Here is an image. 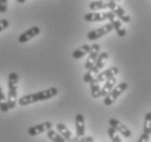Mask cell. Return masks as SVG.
Segmentation results:
<instances>
[{
  "instance_id": "16",
  "label": "cell",
  "mask_w": 151,
  "mask_h": 142,
  "mask_svg": "<svg viewBox=\"0 0 151 142\" xmlns=\"http://www.w3.org/2000/svg\"><path fill=\"white\" fill-rule=\"evenodd\" d=\"M115 86H116V78H115V77L109 79V80H106L105 82H104V85H103L102 89H101V96L105 97L111 91L113 90Z\"/></svg>"
},
{
  "instance_id": "23",
  "label": "cell",
  "mask_w": 151,
  "mask_h": 142,
  "mask_svg": "<svg viewBox=\"0 0 151 142\" xmlns=\"http://www.w3.org/2000/svg\"><path fill=\"white\" fill-rule=\"evenodd\" d=\"M9 109H10V108H9V106H8L6 96H4V92H2L1 85H0V110H1L2 113H7Z\"/></svg>"
},
{
  "instance_id": "29",
  "label": "cell",
  "mask_w": 151,
  "mask_h": 142,
  "mask_svg": "<svg viewBox=\"0 0 151 142\" xmlns=\"http://www.w3.org/2000/svg\"><path fill=\"white\" fill-rule=\"evenodd\" d=\"M17 1H18L19 4H25V1H27V0H17Z\"/></svg>"
},
{
  "instance_id": "14",
  "label": "cell",
  "mask_w": 151,
  "mask_h": 142,
  "mask_svg": "<svg viewBox=\"0 0 151 142\" xmlns=\"http://www.w3.org/2000/svg\"><path fill=\"white\" fill-rule=\"evenodd\" d=\"M56 128H57V131L60 133L61 137L66 139L68 142L77 141V136H73V133L69 130V128L66 125H64V123H57Z\"/></svg>"
},
{
  "instance_id": "6",
  "label": "cell",
  "mask_w": 151,
  "mask_h": 142,
  "mask_svg": "<svg viewBox=\"0 0 151 142\" xmlns=\"http://www.w3.org/2000/svg\"><path fill=\"white\" fill-rule=\"evenodd\" d=\"M113 30H114V29H113L112 23H107V24L101 26V27H99V29H95V30L89 32V33H88V35H87V37H88V39H89V41H95V39H98V38L103 37L104 35L109 34L110 32H112Z\"/></svg>"
},
{
  "instance_id": "4",
  "label": "cell",
  "mask_w": 151,
  "mask_h": 142,
  "mask_svg": "<svg viewBox=\"0 0 151 142\" xmlns=\"http://www.w3.org/2000/svg\"><path fill=\"white\" fill-rule=\"evenodd\" d=\"M127 87H128L127 82H122V83H119V84H117L113 90L111 91L110 93L104 97V105H105V106H111L118 97L121 96L122 94L124 93L125 91L127 90Z\"/></svg>"
},
{
  "instance_id": "2",
  "label": "cell",
  "mask_w": 151,
  "mask_h": 142,
  "mask_svg": "<svg viewBox=\"0 0 151 142\" xmlns=\"http://www.w3.org/2000/svg\"><path fill=\"white\" fill-rule=\"evenodd\" d=\"M18 82L19 75L17 72H10L8 77V106L10 109L17 107V98H18Z\"/></svg>"
},
{
  "instance_id": "24",
  "label": "cell",
  "mask_w": 151,
  "mask_h": 142,
  "mask_svg": "<svg viewBox=\"0 0 151 142\" xmlns=\"http://www.w3.org/2000/svg\"><path fill=\"white\" fill-rule=\"evenodd\" d=\"M10 25V22L7 19H1L0 20V32L8 29V26Z\"/></svg>"
},
{
  "instance_id": "26",
  "label": "cell",
  "mask_w": 151,
  "mask_h": 142,
  "mask_svg": "<svg viewBox=\"0 0 151 142\" xmlns=\"http://www.w3.org/2000/svg\"><path fill=\"white\" fill-rule=\"evenodd\" d=\"M149 140H150V135H148V133H142V135L140 136L138 142H149Z\"/></svg>"
},
{
  "instance_id": "17",
  "label": "cell",
  "mask_w": 151,
  "mask_h": 142,
  "mask_svg": "<svg viewBox=\"0 0 151 142\" xmlns=\"http://www.w3.org/2000/svg\"><path fill=\"white\" fill-rule=\"evenodd\" d=\"M90 10L92 11H99V10H105L109 9V1L105 0H94L89 6Z\"/></svg>"
},
{
  "instance_id": "15",
  "label": "cell",
  "mask_w": 151,
  "mask_h": 142,
  "mask_svg": "<svg viewBox=\"0 0 151 142\" xmlns=\"http://www.w3.org/2000/svg\"><path fill=\"white\" fill-rule=\"evenodd\" d=\"M83 19L87 22H102L107 20V12H90L84 15Z\"/></svg>"
},
{
  "instance_id": "30",
  "label": "cell",
  "mask_w": 151,
  "mask_h": 142,
  "mask_svg": "<svg viewBox=\"0 0 151 142\" xmlns=\"http://www.w3.org/2000/svg\"><path fill=\"white\" fill-rule=\"evenodd\" d=\"M105 1H111V0H105Z\"/></svg>"
},
{
  "instance_id": "13",
  "label": "cell",
  "mask_w": 151,
  "mask_h": 142,
  "mask_svg": "<svg viewBox=\"0 0 151 142\" xmlns=\"http://www.w3.org/2000/svg\"><path fill=\"white\" fill-rule=\"evenodd\" d=\"M118 71L119 70H118V68L117 67H111V68H109V69H106V70L102 71V72H100V73L96 75L95 80H96L99 83L105 82L106 80H109V79L113 78V77L117 75Z\"/></svg>"
},
{
  "instance_id": "1",
  "label": "cell",
  "mask_w": 151,
  "mask_h": 142,
  "mask_svg": "<svg viewBox=\"0 0 151 142\" xmlns=\"http://www.w3.org/2000/svg\"><path fill=\"white\" fill-rule=\"evenodd\" d=\"M57 94H58L57 87H49V89H46V90L40 91L37 93L23 95L21 98H19L18 102H19L20 106H27V105L34 104V103H37V102L50 100L54 96H56Z\"/></svg>"
},
{
  "instance_id": "7",
  "label": "cell",
  "mask_w": 151,
  "mask_h": 142,
  "mask_svg": "<svg viewBox=\"0 0 151 142\" xmlns=\"http://www.w3.org/2000/svg\"><path fill=\"white\" fill-rule=\"evenodd\" d=\"M100 52H101V46L99 45V44H93V45H91V49L90 52H89V56H88V59L86 61V64H84V68L87 69V70H90L93 68V66L95 65L96 62V60H98V57L100 55Z\"/></svg>"
},
{
  "instance_id": "21",
  "label": "cell",
  "mask_w": 151,
  "mask_h": 142,
  "mask_svg": "<svg viewBox=\"0 0 151 142\" xmlns=\"http://www.w3.org/2000/svg\"><path fill=\"white\" fill-rule=\"evenodd\" d=\"M144 133L151 135V112L147 113L144 120Z\"/></svg>"
},
{
  "instance_id": "9",
  "label": "cell",
  "mask_w": 151,
  "mask_h": 142,
  "mask_svg": "<svg viewBox=\"0 0 151 142\" xmlns=\"http://www.w3.org/2000/svg\"><path fill=\"white\" fill-rule=\"evenodd\" d=\"M109 125H110V127L114 128L118 133H121L125 138L132 137V131H130V129H129L126 125L122 123L119 120H117L116 118H111V119L109 120Z\"/></svg>"
},
{
  "instance_id": "12",
  "label": "cell",
  "mask_w": 151,
  "mask_h": 142,
  "mask_svg": "<svg viewBox=\"0 0 151 142\" xmlns=\"http://www.w3.org/2000/svg\"><path fill=\"white\" fill-rule=\"evenodd\" d=\"M76 123V136L78 138H82L86 135V125H84V117L82 114H77L75 118Z\"/></svg>"
},
{
  "instance_id": "28",
  "label": "cell",
  "mask_w": 151,
  "mask_h": 142,
  "mask_svg": "<svg viewBox=\"0 0 151 142\" xmlns=\"http://www.w3.org/2000/svg\"><path fill=\"white\" fill-rule=\"evenodd\" d=\"M84 140H86V137H82V138H78L77 137V141L76 142H84Z\"/></svg>"
},
{
  "instance_id": "11",
  "label": "cell",
  "mask_w": 151,
  "mask_h": 142,
  "mask_svg": "<svg viewBox=\"0 0 151 142\" xmlns=\"http://www.w3.org/2000/svg\"><path fill=\"white\" fill-rule=\"evenodd\" d=\"M40 33H41V29H40L38 26H32V27H30L27 31H25L24 33H22L20 35L19 38H18V41H19V43H21V44H24V43L31 41L33 37L37 36Z\"/></svg>"
},
{
  "instance_id": "3",
  "label": "cell",
  "mask_w": 151,
  "mask_h": 142,
  "mask_svg": "<svg viewBox=\"0 0 151 142\" xmlns=\"http://www.w3.org/2000/svg\"><path fill=\"white\" fill-rule=\"evenodd\" d=\"M107 59H109V54H107V52H100V55H99V57H98V60H96L95 65L93 66V68L90 69V70H88L87 73L83 75V81L86 83L92 82V81L96 78V75L100 73V71L104 68Z\"/></svg>"
},
{
  "instance_id": "8",
  "label": "cell",
  "mask_w": 151,
  "mask_h": 142,
  "mask_svg": "<svg viewBox=\"0 0 151 142\" xmlns=\"http://www.w3.org/2000/svg\"><path fill=\"white\" fill-rule=\"evenodd\" d=\"M107 20H110L111 21L110 23H112L113 29L116 31V34L119 36V37H125V36H126L127 32H126V30H125L123 24H122V21L118 19L112 11L107 12Z\"/></svg>"
},
{
  "instance_id": "19",
  "label": "cell",
  "mask_w": 151,
  "mask_h": 142,
  "mask_svg": "<svg viewBox=\"0 0 151 142\" xmlns=\"http://www.w3.org/2000/svg\"><path fill=\"white\" fill-rule=\"evenodd\" d=\"M101 83H99L96 80H93L92 82L90 83V87H91V95L93 98H98V97L101 96Z\"/></svg>"
},
{
  "instance_id": "18",
  "label": "cell",
  "mask_w": 151,
  "mask_h": 142,
  "mask_svg": "<svg viewBox=\"0 0 151 142\" xmlns=\"http://www.w3.org/2000/svg\"><path fill=\"white\" fill-rule=\"evenodd\" d=\"M90 49H91L90 45H88V44H83L82 46L78 47L75 52H72V57H73L75 59H80V58H82L83 56H86L87 54H89Z\"/></svg>"
},
{
  "instance_id": "22",
  "label": "cell",
  "mask_w": 151,
  "mask_h": 142,
  "mask_svg": "<svg viewBox=\"0 0 151 142\" xmlns=\"http://www.w3.org/2000/svg\"><path fill=\"white\" fill-rule=\"evenodd\" d=\"M107 135H109L110 139L112 140V142H123L119 133H118L114 128L110 127L109 129H107Z\"/></svg>"
},
{
  "instance_id": "10",
  "label": "cell",
  "mask_w": 151,
  "mask_h": 142,
  "mask_svg": "<svg viewBox=\"0 0 151 142\" xmlns=\"http://www.w3.org/2000/svg\"><path fill=\"white\" fill-rule=\"evenodd\" d=\"M53 129V123L50 121H45V123H41L38 125H35V126H32V127L29 128L27 130V133L31 136V137H35V136H38L43 133V132H47L48 130Z\"/></svg>"
},
{
  "instance_id": "25",
  "label": "cell",
  "mask_w": 151,
  "mask_h": 142,
  "mask_svg": "<svg viewBox=\"0 0 151 142\" xmlns=\"http://www.w3.org/2000/svg\"><path fill=\"white\" fill-rule=\"evenodd\" d=\"M8 9V0H0V13H4Z\"/></svg>"
},
{
  "instance_id": "27",
  "label": "cell",
  "mask_w": 151,
  "mask_h": 142,
  "mask_svg": "<svg viewBox=\"0 0 151 142\" xmlns=\"http://www.w3.org/2000/svg\"><path fill=\"white\" fill-rule=\"evenodd\" d=\"M84 142H94V140H93V137H91V136H89V137H86V140H84Z\"/></svg>"
},
{
  "instance_id": "20",
  "label": "cell",
  "mask_w": 151,
  "mask_h": 142,
  "mask_svg": "<svg viewBox=\"0 0 151 142\" xmlns=\"http://www.w3.org/2000/svg\"><path fill=\"white\" fill-rule=\"evenodd\" d=\"M47 137H48L49 140H52L53 142H68L65 138H63L58 132H56L55 130L50 129V130L47 131Z\"/></svg>"
},
{
  "instance_id": "5",
  "label": "cell",
  "mask_w": 151,
  "mask_h": 142,
  "mask_svg": "<svg viewBox=\"0 0 151 142\" xmlns=\"http://www.w3.org/2000/svg\"><path fill=\"white\" fill-rule=\"evenodd\" d=\"M109 9H110L111 11L113 12L114 14L116 15L121 21H123V22H125V23L130 22V15L127 13V11L122 7L121 4H117V1H115V0L109 1Z\"/></svg>"
}]
</instances>
